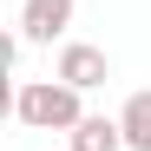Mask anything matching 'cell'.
I'll use <instances>...</instances> for the list:
<instances>
[{"label":"cell","mask_w":151,"mask_h":151,"mask_svg":"<svg viewBox=\"0 0 151 151\" xmlns=\"http://www.w3.org/2000/svg\"><path fill=\"white\" fill-rule=\"evenodd\" d=\"M13 118L27 125V132H72V125L86 118L79 86H66V79H27L13 92Z\"/></svg>","instance_id":"1"},{"label":"cell","mask_w":151,"mask_h":151,"mask_svg":"<svg viewBox=\"0 0 151 151\" xmlns=\"http://www.w3.org/2000/svg\"><path fill=\"white\" fill-rule=\"evenodd\" d=\"M53 79H66V86L92 92V86H105V79H112V66H105V53H99V46H86V40H66V46H59Z\"/></svg>","instance_id":"2"},{"label":"cell","mask_w":151,"mask_h":151,"mask_svg":"<svg viewBox=\"0 0 151 151\" xmlns=\"http://www.w3.org/2000/svg\"><path fill=\"white\" fill-rule=\"evenodd\" d=\"M66 27H72V0H20V40L53 46Z\"/></svg>","instance_id":"3"},{"label":"cell","mask_w":151,"mask_h":151,"mask_svg":"<svg viewBox=\"0 0 151 151\" xmlns=\"http://www.w3.org/2000/svg\"><path fill=\"white\" fill-rule=\"evenodd\" d=\"M72 151H125V125L118 118H79L72 125Z\"/></svg>","instance_id":"4"},{"label":"cell","mask_w":151,"mask_h":151,"mask_svg":"<svg viewBox=\"0 0 151 151\" xmlns=\"http://www.w3.org/2000/svg\"><path fill=\"white\" fill-rule=\"evenodd\" d=\"M118 125H125V151H151V86L125 99V112H118Z\"/></svg>","instance_id":"5"}]
</instances>
